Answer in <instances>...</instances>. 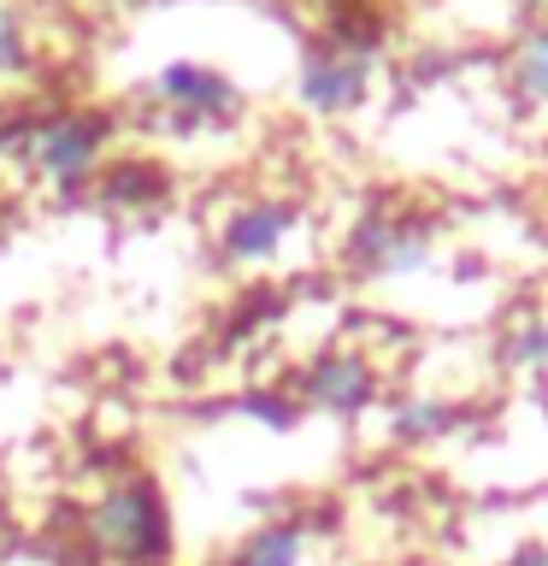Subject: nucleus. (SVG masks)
<instances>
[{
    "label": "nucleus",
    "instance_id": "nucleus-1",
    "mask_svg": "<svg viewBox=\"0 0 548 566\" xmlns=\"http://www.w3.org/2000/svg\"><path fill=\"white\" fill-rule=\"evenodd\" d=\"M83 543L101 566H171V513L154 478H118L83 507Z\"/></svg>",
    "mask_w": 548,
    "mask_h": 566
},
{
    "label": "nucleus",
    "instance_id": "nucleus-2",
    "mask_svg": "<svg viewBox=\"0 0 548 566\" xmlns=\"http://www.w3.org/2000/svg\"><path fill=\"white\" fill-rule=\"evenodd\" d=\"M7 142H18V154H30L35 166L48 171V184L77 189L83 177L101 166L106 118L101 113H60V118H42V124H18Z\"/></svg>",
    "mask_w": 548,
    "mask_h": 566
},
{
    "label": "nucleus",
    "instance_id": "nucleus-3",
    "mask_svg": "<svg viewBox=\"0 0 548 566\" xmlns=\"http://www.w3.org/2000/svg\"><path fill=\"white\" fill-rule=\"evenodd\" d=\"M366 77H371L366 48H318V53H307V65H301V101H307L313 113H348V106H360Z\"/></svg>",
    "mask_w": 548,
    "mask_h": 566
},
{
    "label": "nucleus",
    "instance_id": "nucleus-4",
    "mask_svg": "<svg viewBox=\"0 0 548 566\" xmlns=\"http://www.w3.org/2000/svg\"><path fill=\"white\" fill-rule=\"evenodd\" d=\"M307 396L318 407H336V413H354L360 401H371V366L360 354H325L307 371Z\"/></svg>",
    "mask_w": 548,
    "mask_h": 566
},
{
    "label": "nucleus",
    "instance_id": "nucleus-5",
    "mask_svg": "<svg viewBox=\"0 0 548 566\" xmlns=\"http://www.w3.org/2000/svg\"><path fill=\"white\" fill-rule=\"evenodd\" d=\"M283 230H289V207H283V201H254V207H242L236 219H230L224 248L236 260H260V254H272V248H277Z\"/></svg>",
    "mask_w": 548,
    "mask_h": 566
},
{
    "label": "nucleus",
    "instance_id": "nucleus-6",
    "mask_svg": "<svg viewBox=\"0 0 548 566\" xmlns=\"http://www.w3.org/2000/svg\"><path fill=\"white\" fill-rule=\"evenodd\" d=\"M159 95L189 106V113H230V106H236V88L224 77H212V71H201V65H166L159 71Z\"/></svg>",
    "mask_w": 548,
    "mask_h": 566
},
{
    "label": "nucleus",
    "instance_id": "nucleus-7",
    "mask_svg": "<svg viewBox=\"0 0 548 566\" xmlns=\"http://www.w3.org/2000/svg\"><path fill=\"white\" fill-rule=\"evenodd\" d=\"M301 548H307L301 525L277 520V525H260L254 537H242V548L230 555V566H301Z\"/></svg>",
    "mask_w": 548,
    "mask_h": 566
},
{
    "label": "nucleus",
    "instance_id": "nucleus-8",
    "mask_svg": "<svg viewBox=\"0 0 548 566\" xmlns=\"http://www.w3.org/2000/svg\"><path fill=\"white\" fill-rule=\"evenodd\" d=\"M354 254H360L366 265H413L424 248H419V237L407 224L371 219V224H360V237H354Z\"/></svg>",
    "mask_w": 548,
    "mask_h": 566
},
{
    "label": "nucleus",
    "instance_id": "nucleus-9",
    "mask_svg": "<svg viewBox=\"0 0 548 566\" xmlns=\"http://www.w3.org/2000/svg\"><path fill=\"white\" fill-rule=\"evenodd\" d=\"M30 30H24V12L12 7V0H0V77H18V71H30Z\"/></svg>",
    "mask_w": 548,
    "mask_h": 566
},
{
    "label": "nucleus",
    "instance_id": "nucleus-10",
    "mask_svg": "<svg viewBox=\"0 0 548 566\" xmlns=\"http://www.w3.org/2000/svg\"><path fill=\"white\" fill-rule=\"evenodd\" d=\"M513 71H519V88H525V95L548 106V30H542V35H530V42L519 48Z\"/></svg>",
    "mask_w": 548,
    "mask_h": 566
},
{
    "label": "nucleus",
    "instance_id": "nucleus-11",
    "mask_svg": "<svg viewBox=\"0 0 548 566\" xmlns=\"http://www.w3.org/2000/svg\"><path fill=\"white\" fill-rule=\"evenodd\" d=\"M507 566H548V548H519V555H507Z\"/></svg>",
    "mask_w": 548,
    "mask_h": 566
}]
</instances>
